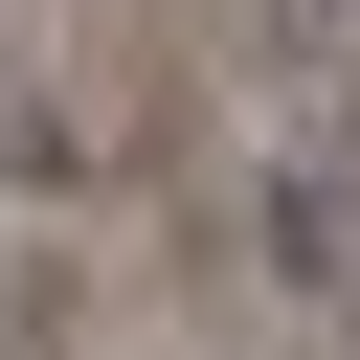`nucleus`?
<instances>
[{
    "mask_svg": "<svg viewBox=\"0 0 360 360\" xmlns=\"http://www.w3.org/2000/svg\"><path fill=\"white\" fill-rule=\"evenodd\" d=\"M292 22H360V0H292Z\"/></svg>",
    "mask_w": 360,
    "mask_h": 360,
    "instance_id": "f257e3e1",
    "label": "nucleus"
}]
</instances>
